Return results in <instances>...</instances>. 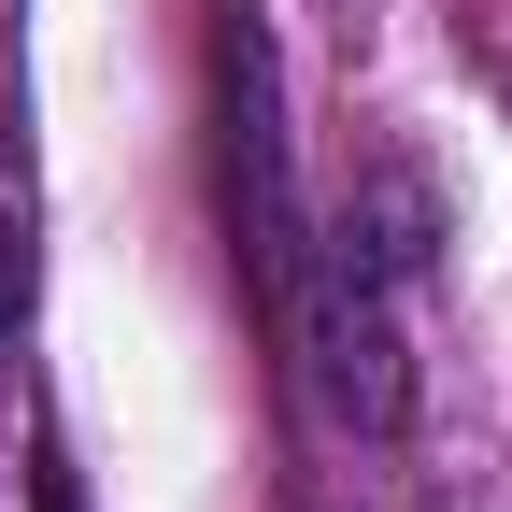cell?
Returning a JSON list of instances; mask_svg holds the SVG:
<instances>
[{"mask_svg":"<svg viewBox=\"0 0 512 512\" xmlns=\"http://www.w3.org/2000/svg\"><path fill=\"white\" fill-rule=\"evenodd\" d=\"M214 171H228V256H242V285L256 313L285 299L299 271V157H285V86H271V29H256V0H228V29H214Z\"/></svg>","mask_w":512,"mask_h":512,"instance_id":"6da1fadb","label":"cell"},{"mask_svg":"<svg viewBox=\"0 0 512 512\" xmlns=\"http://www.w3.org/2000/svg\"><path fill=\"white\" fill-rule=\"evenodd\" d=\"M15 328H29V185L0 157V356H15Z\"/></svg>","mask_w":512,"mask_h":512,"instance_id":"7a4b0ae2","label":"cell"},{"mask_svg":"<svg viewBox=\"0 0 512 512\" xmlns=\"http://www.w3.org/2000/svg\"><path fill=\"white\" fill-rule=\"evenodd\" d=\"M29 512H86V484H72V470L43 456V484H29Z\"/></svg>","mask_w":512,"mask_h":512,"instance_id":"3957f363","label":"cell"}]
</instances>
